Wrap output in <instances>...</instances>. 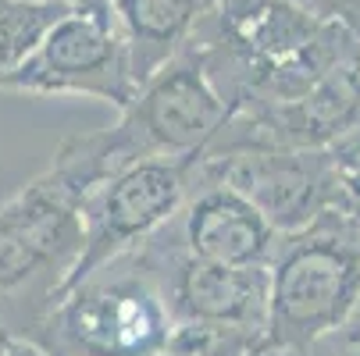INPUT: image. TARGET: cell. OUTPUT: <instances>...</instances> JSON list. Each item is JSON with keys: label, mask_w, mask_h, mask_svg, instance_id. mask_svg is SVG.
I'll list each match as a JSON object with an SVG mask.
<instances>
[{"label": "cell", "mask_w": 360, "mask_h": 356, "mask_svg": "<svg viewBox=\"0 0 360 356\" xmlns=\"http://www.w3.org/2000/svg\"><path fill=\"white\" fill-rule=\"evenodd\" d=\"M225 100L211 86L200 58L182 46L165 61L118 111V121L96 132L68 136L50 171H58L79 196L96 182L139 161H193L225 121Z\"/></svg>", "instance_id": "obj_2"}, {"label": "cell", "mask_w": 360, "mask_h": 356, "mask_svg": "<svg viewBox=\"0 0 360 356\" xmlns=\"http://www.w3.org/2000/svg\"><path fill=\"white\" fill-rule=\"evenodd\" d=\"M172 331L161 278L136 246L72 282L29 342L50 356H161Z\"/></svg>", "instance_id": "obj_4"}, {"label": "cell", "mask_w": 360, "mask_h": 356, "mask_svg": "<svg viewBox=\"0 0 360 356\" xmlns=\"http://www.w3.org/2000/svg\"><path fill=\"white\" fill-rule=\"evenodd\" d=\"M82 196L43 171L0 207V331L29 342L58 296L68 289L82 253Z\"/></svg>", "instance_id": "obj_5"}, {"label": "cell", "mask_w": 360, "mask_h": 356, "mask_svg": "<svg viewBox=\"0 0 360 356\" xmlns=\"http://www.w3.org/2000/svg\"><path fill=\"white\" fill-rule=\"evenodd\" d=\"M271 356H278V352H271Z\"/></svg>", "instance_id": "obj_23"}, {"label": "cell", "mask_w": 360, "mask_h": 356, "mask_svg": "<svg viewBox=\"0 0 360 356\" xmlns=\"http://www.w3.org/2000/svg\"><path fill=\"white\" fill-rule=\"evenodd\" d=\"M218 4L221 0H111V18L129 46L136 86L172 61Z\"/></svg>", "instance_id": "obj_11"}, {"label": "cell", "mask_w": 360, "mask_h": 356, "mask_svg": "<svg viewBox=\"0 0 360 356\" xmlns=\"http://www.w3.org/2000/svg\"><path fill=\"white\" fill-rule=\"evenodd\" d=\"M0 89L43 93V96H93L100 104L125 111L136 96V75L129 65V46L111 11L72 8L36 54L11 72Z\"/></svg>", "instance_id": "obj_6"}, {"label": "cell", "mask_w": 360, "mask_h": 356, "mask_svg": "<svg viewBox=\"0 0 360 356\" xmlns=\"http://www.w3.org/2000/svg\"><path fill=\"white\" fill-rule=\"evenodd\" d=\"M186 46L200 58L225 111L296 100L360 50L342 25L296 0H221Z\"/></svg>", "instance_id": "obj_1"}, {"label": "cell", "mask_w": 360, "mask_h": 356, "mask_svg": "<svg viewBox=\"0 0 360 356\" xmlns=\"http://www.w3.org/2000/svg\"><path fill=\"white\" fill-rule=\"evenodd\" d=\"M72 8V0H0V82L36 54Z\"/></svg>", "instance_id": "obj_12"}, {"label": "cell", "mask_w": 360, "mask_h": 356, "mask_svg": "<svg viewBox=\"0 0 360 356\" xmlns=\"http://www.w3.org/2000/svg\"><path fill=\"white\" fill-rule=\"evenodd\" d=\"M75 8H93V11H111V0H72Z\"/></svg>", "instance_id": "obj_17"}, {"label": "cell", "mask_w": 360, "mask_h": 356, "mask_svg": "<svg viewBox=\"0 0 360 356\" xmlns=\"http://www.w3.org/2000/svg\"><path fill=\"white\" fill-rule=\"evenodd\" d=\"M278 356H360V307L328 335L311 342L300 352H278Z\"/></svg>", "instance_id": "obj_15"}, {"label": "cell", "mask_w": 360, "mask_h": 356, "mask_svg": "<svg viewBox=\"0 0 360 356\" xmlns=\"http://www.w3.org/2000/svg\"><path fill=\"white\" fill-rule=\"evenodd\" d=\"M353 218H356V214H353Z\"/></svg>", "instance_id": "obj_24"}, {"label": "cell", "mask_w": 360, "mask_h": 356, "mask_svg": "<svg viewBox=\"0 0 360 356\" xmlns=\"http://www.w3.org/2000/svg\"><path fill=\"white\" fill-rule=\"evenodd\" d=\"M165 289L175 324H218L264 335L268 321V271L225 268L193 261L161 232L139 242Z\"/></svg>", "instance_id": "obj_9"}, {"label": "cell", "mask_w": 360, "mask_h": 356, "mask_svg": "<svg viewBox=\"0 0 360 356\" xmlns=\"http://www.w3.org/2000/svg\"><path fill=\"white\" fill-rule=\"evenodd\" d=\"M328 154V168H332V182L339 192V207L360 218V118L325 146Z\"/></svg>", "instance_id": "obj_14"}, {"label": "cell", "mask_w": 360, "mask_h": 356, "mask_svg": "<svg viewBox=\"0 0 360 356\" xmlns=\"http://www.w3.org/2000/svg\"><path fill=\"white\" fill-rule=\"evenodd\" d=\"M296 4L318 18H325V22L342 25L360 43V0H296Z\"/></svg>", "instance_id": "obj_16"}, {"label": "cell", "mask_w": 360, "mask_h": 356, "mask_svg": "<svg viewBox=\"0 0 360 356\" xmlns=\"http://www.w3.org/2000/svg\"><path fill=\"white\" fill-rule=\"evenodd\" d=\"M18 356H50V352H43V349L32 345V342H18Z\"/></svg>", "instance_id": "obj_18"}, {"label": "cell", "mask_w": 360, "mask_h": 356, "mask_svg": "<svg viewBox=\"0 0 360 356\" xmlns=\"http://www.w3.org/2000/svg\"><path fill=\"white\" fill-rule=\"evenodd\" d=\"M165 235L186 257L225 268H264L278 239V232L239 192L196 175V168L189 196L165 225Z\"/></svg>", "instance_id": "obj_10"}, {"label": "cell", "mask_w": 360, "mask_h": 356, "mask_svg": "<svg viewBox=\"0 0 360 356\" xmlns=\"http://www.w3.org/2000/svg\"><path fill=\"white\" fill-rule=\"evenodd\" d=\"M193 168L196 175L239 192L278 235L300 232L325 211L339 207L325 150L246 146L225 154H200Z\"/></svg>", "instance_id": "obj_8"}, {"label": "cell", "mask_w": 360, "mask_h": 356, "mask_svg": "<svg viewBox=\"0 0 360 356\" xmlns=\"http://www.w3.org/2000/svg\"><path fill=\"white\" fill-rule=\"evenodd\" d=\"M264 271V345L300 352L360 307V218L332 207L307 228L278 235Z\"/></svg>", "instance_id": "obj_3"}, {"label": "cell", "mask_w": 360, "mask_h": 356, "mask_svg": "<svg viewBox=\"0 0 360 356\" xmlns=\"http://www.w3.org/2000/svg\"><path fill=\"white\" fill-rule=\"evenodd\" d=\"M257 356H271V349H264V352H257Z\"/></svg>", "instance_id": "obj_22"}, {"label": "cell", "mask_w": 360, "mask_h": 356, "mask_svg": "<svg viewBox=\"0 0 360 356\" xmlns=\"http://www.w3.org/2000/svg\"><path fill=\"white\" fill-rule=\"evenodd\" d=\"M264 349V335L257 331L218 324H175L161 356H257Z\"/></svg>", "instance_id": "obj_13"}, {"label": "cell", "mask_w": 360, "mask_h": 356, "mask_svg": "<svg viewBox=\"0 0 360 356\" xmlns=\"http://www.w3.org/2000/svg\"><path fill=\"white\" fill-rule=\"evenodd\" d=\"M193 161H139L96 182L79 203L82 253L72 282L161 232L189 196Z\"/></svg>", "instance_id": "obj_7"}, {"label": "cell", "mask_w": 360, "mask_h": 356, "mask_svg": "<svg viewBox=\"0 0 360 356\" xmlns=\"http://www.w3.org/2000/svg\"><path fill=\"white\" fill-rule=\"evenodd\" d=\"M11 342H15V338H8L4 331H0V349H4V345H11Z\"/></svg>", "instance_id": "obj_21"}, {"label": "cell", "mask_w": 360, "mask_h": 356, "mask_svg": "<svg viewBox=\"0 0 360 356\" xmlns=\"http://www.w3.org/2000/svg\"><path fill=\"white\" fill-rule=\"evenodd\" d=\"M353 75H356V82H360V50H356V58H353Z\"/></svg>", "instance_id": "obj_20"}, {"label": "cell", "mask_w": 360, "mask_h": 356, "mask_svg": "<svg viewBox=\"0 0 360 356\" xmlns=\"http://www.w3.org/2000/svg\"><path fill=\"white\" fill-rule=\"evenodd\" d=\"M0 356H18V338H15L11 345H4V349H0Z\"/></svg>", "instance_id": "obj_19"}]
</instances>
